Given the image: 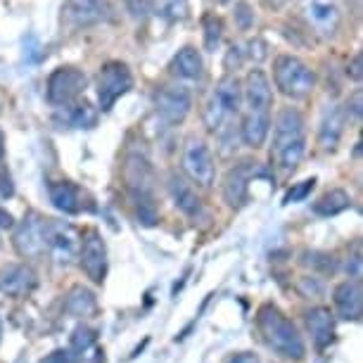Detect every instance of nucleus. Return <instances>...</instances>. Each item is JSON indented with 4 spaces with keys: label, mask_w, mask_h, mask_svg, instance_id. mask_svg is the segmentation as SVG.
Masks as SVG:
<instances>
[{
    "label": "nucleus",
    "mask_w": 363,
    "mask_h": 363,
    "mask_svg": "<svg viewBox=\"0 0 363 363\" xmlns=\"http://www.w3.org/2000/svg\"><path fill=\"white\" fill-rule=\"evenodd\" d=\"M257 325L264 335L266 345H269L278 356L290 359V361L304 359V354H306L304 340H301L297 325H294L278 306L264 304L257 313Z\"/></svg>",
    "instance_id": "1"
},
{
    "label": "nucleus",
    "mask_w": 363,
    "mask_h": 363,
    "mask_svg": "<svg viewBox=\"0 0 363 363\" xmlns=\"http://www.w3.org/2000/svg\"><path fill=\"white\" fill-rule=\"evenodd\" d=\"M304 119L297 109L285 107L276 116V131H273V157H276L278 167L290 174L299 167L301 157H304Z\"/></svg>",
    "instance_id": "2"
},
{
    "label": "nucleus",
    "mask_w": 363,
    "mask_h": 363,
    "mask_svg": "<svg viewBox=\"0 0 363 363\" xmlns=\"http://www.w3.org/2000/svg\"><path fill=\"white\" fill-rule=\"evenodd\" d=\"M273 79H276L278 91L292 100L306 98L316 88V74L309 65H304L299 57L292 55H280L273 65Z\"/></svg>",
    "instance_id": "3"
},
{
    "label": "nucleus",
    "mask_w": 363,
    "mask_h": 363,
    "mask_svg": "<svg viewBox=\"0 0 363 363\" xmlns=\"http://www.w3.org/2000/svg\"><path fill=\"white\" fill-rule=\"evenodd\" d=\"M240 102H242L240 81L235 77H223L216 84V91L211 95V100L207 102V109H204V124H207L209 131L221 128L228 116L238 114Z\"/></svg>",
    "instance_id": "4"
},
{
    "label": "nucleus",
    "mask_w": 363,
    "mask_h": 363,
    "mask_svg": "<svg viewBox=\"0 0 363 363\" xmlns=\"http://www.w3.org/2000/svg\"><path fill=\"white\" fill-rule=\"evenodd\" d=\"M45 225L48 218H43L36 211L24 216V221L17 223L12 242L19 257L24 259H40L48 255V245H45Z\"/></svg>",
    "instance_id": "5"
},
{
    "label": "nucleus",
    "mask_w": 363,
    "mask_h": 363,
    "mask_svg": "<svg viewBox=\"0 0 363 363\" xmlns=\"http://www.w3.org/2000/svg\"><path fill=\"white\" fill-rule=\"evenodd\" d=\"M181 167L186 171V176L193 183L202 188H209L214 183V160L207 147V143L197 135H190L183 145V157H181Z\"/></svg>",
    "instance_id": "6"
},
{
    "label": "nucleus",
    "mask_w": 363,
    "mask_h": 363,
    "mask_svg": "<svg viewBox=\"0 0 363 363\" xmlns=\"http://www.w3.org/2000/svg\"><path fill=\"white\" fill-rule=\"evenodd\" d=\"M131 86H133V77L124 62H107L102 67L98 77V100L102 112H109L114 107V102L121 95H126Z\"/></svg>",
    "instance_id": "7"
},
{
    "label": "nucleus",
    "mask_w": 363,
    "mask_h": 363,
    "mask_svg": "<svg viewBox=\"0 0 363 363\" xmlns=\"http://www.w3.org/2000/svg\"><path fill=\"white\" fill-rule=\"evenodd\" d=\"M86 88V74L77 67H60L48 79V102L55 107L69 105L84 93Z\"/></svg>",
    "instance_id": "8"
},
{
    "label": "nucleus",
    "mask_w": 363,
    "mask_h": 363,
    "mask_svg": "<svg viewBox=\"0 0 363 363\" xmlns=\"http://www.w3.org/2000/svg\"><path fill=\"white\" fill-rule=\"evenodd\" d=\"M45 245H48V255L52 259H57L60 264H69L72 259L77 257V252L81 247V240H79V233L74 225L48 218Z\"/></svg>",
    "instance_id": "9"
},
{
    "label": "nucleus",
    "mask_w": 363,
    "mask_h": 363,
    "mask_svg": "<svg viewBox=\"0 0 363 363\" xmlns=\"http://www.w3.org/2000/svg\"><path fill=\"white\" fill-rule=\"evenodd\" d=\"M79 259L86 276L100 285L107 276V245L98 230H88L84 235L79 247Z\"/></svg>",
    "instance_id": "10"
},
{
    "label": "nucleus",
    "mask_w": 363,
    "mask_h": 363,
    "mask_svg": "<svg viewBox=\"0 0 363 363\" xmlns=\"http://www.w3.org/2000/svg\"><path fill=\"white\" fill-rule=\"evenodd\" d=\"M257 176H264V169L259 162H240L235 164L228 176H225V183H223V195H225V202L230 207H240L247 197V188H250V181Z\"/></svg>",
    "instance_id": "11"
},
{
    "label": "nucleus",
    "mask_w": 363,
    "mask_h": 363,
    "mask_svg": "<svg viewBox=\"0 0 363 363\" xmlns=\"http://www.w3.org/2000/svg\"><path fill=\"white\" fill-rule=\"evenodd\" d=\"M38 276L31 266L26 264H10L0 269V294L12 299H22L36 290Z\"/></svg>",
    "instance_id": "12"
},
{
    "label": "nucleus",
    "mask_w": 363,
    "mask_h": 363,
    "mask_svg": "<svg viewBox=\"0 0 363 363\" xmlns=\"http://www.w3.org/2000/svg\"><path fill=\"white\" fill-rule=\"evenodd\" d=\"M190 105H193V98L186 86H167L157 95V114L167 124H181L190 112Z\"/></svg>",
    "instance_id": "13"
},
{
    "label": "nucleus",
    "mask_w": 363,
    "mask_h": 363,
    "mask_svg": "<svg viewBox=\"0 0 363 363\" xmlns=\"http://www.w3.org/2000/svg\"><path fill=\"white\" fill-rule=\"evenodd\" d=\"M62 12L72 26H93L109 19L112 8L107 0H67Z\"/></svg>",
    "instance_id": "14"
},
{
    "label": "nucleus",
    "mask_w": 363,
    "mask_h": 363,
    "mask_svg": "<svg viewBox=\"0 0 363 363\" xmlns=\"http://www.w3.org/2000/svg\"><path fill=\"white\" fill-rule=\"evenodd\" d=\"M335 309L337 316L345 320H361L363 316V290H361V280H345L335 287L333 292Z\"/></svg>",
    "instance_id": "15"
},
{
    "label": "nucleus",
    "mask_w": 363,
    "mask_h": 363,
    "mask_svg": "<svg viewBox=\"0 0 363 363\" xmlns=\"http://www.w3.org/2000/svg\"><path fill=\"white\" fill-rule=\"evenodd\" d=\"M245 100H247L250 112H271L273 93L271 84L262 69H252L245 81Z\"/></svg>",
    "instance_id": "16"
},
{
    "label": "nucleus",
    "mask_w": 363,
    "mask_h": 363,
    "mask_svg": "<svg viewBox=\"0 0 363 363\" xmlns=\"http://www.w3.org/2000/svg\"><path fill=\"white\" fill-rule=\"evenodd\" d=\"M304 15L309 24L323 36H333L340 26V12L330 0H309L304 8Z\"/></svg>",
    "instance_id": "17"
},
{
    "label": "nucleus",
    "mask_w": 363,
    "mask_h": 363,
    "mask_svg": "<svg viewBox=\"0 0 363 363\" xmlns=\"http://www.w3.org/2000/svg\"><path fill=\"white\" fill-rule=\"evenodd\" d=\"M169 193H171V200H174V204L186 216L197 218V216L202 214V200L197 197L193 186H190V183L183 176H178V174L169 176Z\"/></svg>",
    "instance_id": "18"
},
{
    "label": "nucleus",
    "mask_w": 363,
    "mask_h": 363,
    "mask_svg": "<svg viewBox=\"0 0 363 363\" xmlns=\"http://www.w3.org/2000/svg\"><path fill=\"white\" fill-rule=\"evenodd\" d=\"M306 328H309L311 342L316 349L330 347V342L335 340V318L325 306H316V309L306 311Z\"/></svg>",
    "instance_id": "19"
},
{
    "label": "nucleus",
    "mask_w": 363,
    "mask_h": 363,
    "mask_svg": "<svg viewBox=\"0 0 363 363\" xmlns=\"http://www.w3.org/2000/svg\"><path fill=\"white\" fill-rule=\"evenodd\" d=\"M48 195L55 209L65 211V214H81L84 202H81V190L69 181H57L48 186Z\"/></svg>",
    "instance_id": "20"
},
{
    "label": "nucleus",
    "mask_w": 363,
    "mask_h": 363,
    "mask_svg": "<svg viewBox=\"0 0 363 363\" xmlns=\"http://www.w3.org/2000/svg\"><path fill=\"white\" fill-rule=\"evenodd\" d=\"M347 124V112L342 107H328L323 119H320V131H318V143L323 150H333L340 143L342 133H345Z\"/></svg>",
    "instance_id": "21"
},
{
    "label": "nucleus",
    "mask_w": 363,
    "mask_h": 363,
    "mask_svg": "<svg viewBox=\"0 0 363 363\" xmlns=\"http://www.w3.org/2000/svg\"><path fill=\"white\" fill-rule=\"evenodd\" d=\"M271 133V112H247L242 121V140L250 147H264Z\"/></svg>",
    "instance_id": "22"
},
{
    "label": "nucleus",
    "mask_w": 363,
    "mask_h": 363,
    "mask_svg": "<svg viewBox=\"0 0 363 363\" xmlns=\"http://www.w3.org/2000/svg\"><path fill=\"white\" fill-rule=\"evenodd\" d=\"M95 309H98V299H95V294L88 290V287L84 285L72 287L65 299V311L69 313V316L86 318V316H91V313H95Z\"/></svg>",
    "instance_id": "23"
},
{
    "label": "nucleus",
    "mask_w": 363,
    "mask_h": 363,
    "mask_svg": "<svg viewBox=\"0 0 363 363\" xmlns=\"http://www.w3.org/2000/svg\"><path fill=\"white\" fill-rule=\"evenodd\" d=\"M171 72H174L176 77H181V79H197L202 74L200 52H197L195 48H190V45L183 48V50H178L174 62H171Z\"/></svg>",
    "instance_id": "24"
},
{
    "label": "nucleus",
    "mask_w": 363,
    "mask_h": 363,
    "mask_svg": "<svg viewBox=\"0 0 363 363\" xmlns=\"http://www.w3.org/2000/svg\"><path fill=\"white\" fill-rule=\"evenodd\" d=\"M349 207H352V197L342 188H333L313 204V211H316L318 216H337L342 211H347Z\"/></svg>",
    "instance_id": "25"
},
{
    "label": "nucleus",
    "mask_w": 363,
    "mask_h": 363,
    "mask_svg": "<svg viewBox=\"0 0 363 363\" xmlns=\"http://www.w3.org/2000/svg\"><path fill=\"white\" fill-rule=\"evenodd\" d=\"M157 15L167 22H178L188 17V0H157Z\"/></svg>",
    "instance_id": "26"
},
{
    "label": "nucleus",
    "mask_w": 363,
    "mask_h": 363,
    "mask_svg": "<svg viewBox=\"0 0 363 363\" xmlns=\"http://www.w3.org/2000/svg\"><path fill=\"white\" fill-rule=\"evenodd\" d=\"M67 121L77 128H91L95 126V121H98V114H95V109L88 105V102H84V105H74L69 112H67Z\"/></svg>",
    "instance_id": "27"
},
{
    "label": "nucleus",
    "mask_w": 363,
    "mask_h": 363,
    "mask_svg": "<svg viewBox=\"0 0 363 363\" xmlns=\"http://www.w3.org/2000/svg\"><path fill=\"white\" fill-rule=\"evenodd\" d=\"M95 342H98V333L93 330V328H88V325H81V328H77V330L72 333V337H69V349L74 354H84V352H88Z\"/></svg>",
    "instance_id": "28"
},
{
    "label": "nucleus",
    "mask_w": 363,
    "mask_h": 363,
    "mask_svg": "<svg viewBox=\"0 0 363 363\" xmlns=\"http://www.w3.org/2000/svg\"><path fill=\"white\" fill-rule=\"evenodd\" d=\"M221 31L223 22L216 15L204 17V45H207V50H216L218 40H221Z\"/></svg>",
    "instance_id": "29"
},
{
    "label": "nucleus",
    "mask_w": 363,
    "mask_h": 363,
    "mask_svg": "<svg viewBox=\"0 0 363 363\" xmlns=\"http://www.w3.org/2000/svg\"><path fill=\"white\" fill-rule=\"evenodd\" d=\"M313 186H316V178H306V181H301L297 183L290 193L285 195V204H292V202H301V200H306L309 197V193L313 190Z\"/></svg>",
    "instance_id": "30"
},
{
    "label": "nucleus",
    "mask_w": 363,
    "mask_h": 363,
    "mask_svg": "<svg viewBox=\"0 0 363 363\" xmlns=\"http://www.w3.org/2000/svg\"><path fill=\"white\" fill-rule=\"evenodd\" d=\"M297 290L301 297H318V294H323V283H320L318 278L304 276V278H299Z\"/></svg>",
    "instance_id": "31"
},
{
    "label": "nucleus",
    "mask_w": 363,
    "mask_h": 363,
    "mask_svg": "<svg viewBox=\"0 0 363 363\" xmlns=\"http://www.w3.org/2000/svg\"><path fill=\"white\" fill-rule=\"evenodd\" d=\"M40 363H77V354L72 349H55L52 354H48Z\"/></svg>",
    "instance_id": "32"
},
{
    "label": "nucleus",
    "mask_w": 363,
    "mask_h": 363,
    "mask_svg": "<svg viewBox=\"0 0 363 363\" xmlns=\"http://www.w3.org/2000/svg\"><path fill=\"white\" fill-rule=\"evenodd\" d=\"M347 273H349V278H354V280L361 278V247L359 245H356L352 259L347 262Z\"/></svg>",
    "instance_id": "33"
},
{
    "label": "nucleus",
    "mask_w": 363,
    "mask_h": 363,
    "mask_svg": "<svg viewBox=\"0 0 363 363\" xmlns=\"http://www.w3.org/2000/svg\"><path fill=\"white\" fill-rule=\"evenodd\" d=\"M128 12L135 17V19H143L147 15V0H124Z\"/></svg>",
    "instance_id": "34"
},
{
    "label": "nucleus",
    "mask_w": 363,
    "mask_h": 363,
    "mask_svg": "<svg viewBox=\"0 0 363 363\" xmlns=\"http://www.w3.org/2000/svg\"><path fill=\"white\" fill-rule=\"evenodd\" d=\"M235 17H238V24L242 26V29H247V26L252 24V19H255V15H252L250 8H247V5H245V3H240V5H238Z\"/></svg>",
    "instance_id": "35"
},
{
    "label": "nucleus",
    "mask_w": 363,
    "mask_h": 363,
    "mask_svg": "<svg viewBox=\"0 0 363 363\" xmlns=\"http://www.w3.org/2000/svg\"><path fill=\"white\" fill-rule=\"evenodd\" d=\"M225 363H262V361H259V356L252 352H240V354H233Z\"/></svg>",
    "instance_id": "36"
},
{
    "label": "nucleus",
    "mask_w": 363,
    "mask_h": 363,
    "mask_svg": "<svg viewBox=\"0 0 363 363\" xmlns=\"http://www.w3.org/2000/svg\"><path fill=\"white\" fill-rule=\"evenodd\" d=\"M347 74L354 81H361V55H356V57L352 60V65L347 67Z\"/></svg>",
    "instance_id": "37"
},
{
    "label": "nucleus",
    "mask_w": 363,
    "mask_h": 363,
    "mask_svg": "<svg viewBox=\"0 0 363 363\" xmlns=\"http://www.w3.org/2000/svg\"><path fill=\"white\" fill-rule=\"evenodd\" d=\"M15 225V221H12V216L8 214V211L0 209V228H12Z\"/></svg>",
    "instance_id": "38"
},
{
    "label": "nucleus",
    "mask_w": 363,
    "mask_h": 363,
    "mask_svg": "<svg viewBox=\"0 0 363 363\" xmlns=\"http://www.w3.org/2000/svg\"><path fill=\"white\" fill-rule=\"evenodd\" d=\"M352 112H354V116H361V93H356V95H354V100H352Z\"/></svg>",
    "instance_id": "39"
},
{
    "label": "nucleus",
    "mask_w": 363,
    "mask_h": 363,
    "mask_svg": "<svg viewBox=\"0 0 363 363\" xmlns=\"http://www.w3.org/2000/svg\"><path fill=\"white\" fill-rule=\"evenodd\" d=\"M84 363H105V354L98 352V354H93L91 359H86Z\"/></svg>",
    "instance_id": "40"
},
{
    "label": "nucleus",
    "mask_w": 363,
    "mask_h": 363,
    "mask_svg": "<svg viewBox=\"0 0 363 363\" xmlns=\"http://www.w3.org/2000/svg\"><path fill=\"white\" fill-rule=\"evenodd\" d=\"M285 3H287V0H266V5H269V8H273V10H280Z\"/></svg>",
    "instance_id": "41"
},
{
    "label": "nucleus",
    "mask_w": 363,
    "mask_h": 363,
    "mask_svg": "<svg viewBox=\"0 0 363 363\" xmlns=\"http://www.w3.org/2000/svg\"><path fill=\"white\" fill-rule=\"evenodd\" d=\"M3 152H5V135L0 131V160H3Z\"/></svg>",
    "instance_id": "42"
},
{
    "label": "nucleus",
    "mask_w": 363,
    "mask_h": 363,
    "mask_svg": "<svg viewBox=\"0 0 363 363\" xmlns=\"http://www.w3.org/2000/svg\"><path fill=\"white\" fill-rule=\"evenodd\" d=\"M0 340H3V320H0Z\"/></svg>",
    "instance_id": "43"
},
{
    "label": "nucleus",
    "mask_w": 363,
    "mask_h": 363,
    "mask_svg": "<svg viewBox=\"0 0 363 363\" xmlns=\"http://www.w3.org/2000/svg\"><path fill=\"white\" fill-rule=\"evenodd\" d=\"M216 3H228V0H216Z\"/></svg>",
    "instance_id": "44"
}]
</instances>
